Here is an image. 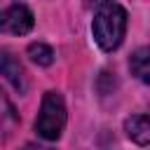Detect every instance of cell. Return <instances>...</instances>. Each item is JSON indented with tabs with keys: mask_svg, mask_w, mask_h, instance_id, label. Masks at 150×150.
Segmentation results:
<instances>
[{
	"mask_svg": "<svg viewBox=\"0 0 150 150\" xmlns=\"http://www.w3.org/2000/svg\"><path fill=\"white\" fill-rule=\"evenodd\" d=\"M91 30H94V40L98 42L101 49H105V52L117 49L124 38V30H127V12L115 2L101 5L94 16Z\"/></svg>",
	"mask_w": 150,
	"mask_h": 150,
	"instance_id": "obj_1",
	"label": "cell"
},
{
	"mask_svg": "<svg viewBox=\"0 0 150 150\" xmlns=\"http://www.w3.org/2000/svg\"><path fill=\"white\" fill-rule=\"evenodd\" d=\"M63 127H66L63 98L56 91H47L45 98H42V105H40V115H38V122H35V129L45 141H56L61 136Z\"/></svg>",
	"mask_w": 150,
	"mask_h": 150,
	"instance_id": "obj_2",
	"label": "cell"
},
{
	"mask_svg": "<svg viewBox=\"0 0 150 150\" xmlns=\"http://www.w3.org/2000/svg\"><path fill=\"white\" fill-rule=\"evenodd\" d=\"M33 23H35V19H33L30 9L23 5H12L0 16V28H2V33H9V35H23L33 28Z\"/></svg>",
	"mask_w": 150,
	"mask_h": 150,
	"instance_id": "obj_3",
	"label": "cell"
},
{
	"mask_svg": "<svg viewBox=\"0 0 150 150\" xmlns=\"http://www.w3.org/2000/svg\"><path fill=\"white\" fill-rule=\"evenodd\" d=\"M124 129L129 134V138L138 145H148L150 143V115H134L124 122Z\"/></svg>",
	"mask_w": 150,
	"mask_h": 150,
	"instance_id": "obj_4",
	"label": "cell"
},
{
	"mask_svg": "<svg viewBox=\"0 0 150 150\" xmlns=\"http://www.w3.org/2000/svg\"><path fill=\"white\" fill-rule=\"evenodd\" d=\"M2 75L7 77V82L14 84L16 91H26V77H23V68L19 66V61L9 54L2 52Z\"/></svg>",
	"mask_w": 150,
	"mask_h": 150,
	"instance_id": "obj_5",
	"label": "cell"
},
{
	"mask_svg": "<svg viewBox=\"0 0 150 150\" xmlns=\"http://www.w3.org/2000/svg\"><path fill=\"white\" fill-rule=\"evenodd\" d=\"M129 68H131V73H134L141 82L150 84V47L136 49V52L131 54V59H129Z\"/></svg>",
	"mask_w": 150,
	"mask_h": 150,
	"instance_id": "obj_6",
	"label": "cell"
},
{
	"mask_svg": "<svg viewBox=\"0 0 150 150\" xmlns=\"http://www.w3.org/2000/svg\"><path fill=\"white\" fill-rule=\"evenodd\" d=\"M28 56H30V61H35L38 66H49V63L54 61V52H52L47 45H42V42L30 45V47H28Z\"/></svg>",
	"mask_w": 150,
	"mask_h": 150,
	"instance_id": "obj_7",
	"label": "cell"
},
{
	"mask_svg": "<svg viewBox=\"0 0 150 150\" xmlns=\"http://www.w3.org/2000/svg\"><path fill=\"white\" fill-rule=\"evenodd\" d=\"M108 0H84V5L87 7H101V5H105Z\"/></svg>",
	"mask_w": 150,
	"mask_h": 150,
	"instance_id": "obj_8",
	"label": "cell"
},
{
	"mask_svg": "<svg viewBox=\"0 0 150 150\" xmlns=\"http://www.w3.org/2000/svg\"><path fill=\"white\" fill-rule=\"evenodd\" d=\"M23 150H52V148H47V145H35V143H30V145H26Z\"/></svg>",
	"mask_w": 150,
	"mask_h": 150,
	"instance_id": "obj_9",
	"label": "cell"
}]
</instances>
